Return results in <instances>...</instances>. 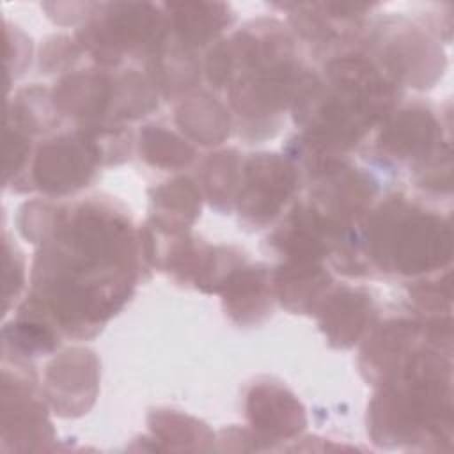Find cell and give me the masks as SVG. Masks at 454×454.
I'll return each instance as SVG.
<instances>
[{
    "instance_id": "6da1fadb",
    "label": "cell",
    "mask_w": 454,
    "mask_h": 454,
    "mask_svg": "<svg viewBox=\"0 0 454 454\" xmlns=\"http://www.w3.org/2000/svg\"><path fill=\"white\" fill-rule=\"evenodd\" d=\"M55 227L37 254L34 293L27 309L59 333L83 339L101 330L131 296L140 262H147L142 238L129 216L110 200H83L53 211Z\"/></svg>"
},
{
    "instance_id": "7a4b0ae2",
    "label": "cell",
    "mask_w": 454,
    "mask_h": 454,
    "mask_svg": "<svg viewBox=\"0 0 454 454\" xmlns=\"http://www.w3.org/2000/svg\"><path fill=\"white\" fill-rule=\"evenodd\" d=\"M369 218L365 239L371 259L387 273L431 275L449 266L450 218L411 206L404 197H390Z\"/></svg>"
},
{
    "instance_id": "3957f363",
    "label": "cell",
    "mask_w": 454,
    "mask_h": 454,
    "mask_svg": "<svg viewBox=\"0 0 454 454\" xmlns=\"http://www.w3.org/2000/svg\"><path fill=\"white\" fill-rule=\"evenodd\" d=\"M168 41L165 12L151 4H106L78 30V43L103 67L126 57H153Z\"/></svg>"
},
{
    "instance_id": "277c9868",
    "label": "cell",
    "mask_w": 454,
    "mask_h": 454,
    "mask_svg": "<svg viewBox=\"0 0 454 454\" xmlns=\"http://www.w3.org/2000/svg\"><path fill=\"white\" fill-rule=\"evenodd\" d=\"M436 112L422 103L410 105L392 112L378 138V149L387 158L397 161H411L427 172L422 183H440V172L450 170L449 131L443 129Z\"/></svg>"
},
{
    "instance_id": "5b68a950",
    "label": "cell",
    "mask_w": 454,
    "mask_h": 454,
    "mask_svg": "<svg viewBox=\"0 0 454 454\" xmlns=\"http://www.w3.org/2000/svg\"><path fill=\"white\" fill-rule=\"evenodd\" d=\"M103 149L83 128L46 140L35 153L32 184L46 193L76 192L94 177Z\"/></svg>"
},
{
    "instance_id": "8992f818",
    "label": "cell",
    "mask_w": 454,
    "mask_h": 454,
    "mask_svg": "<svg viewBox=\"0 0 454 454\" xmlns=\"http://www.w3.org/2000/svg\"><path fill=\"white\" fill-rule=\"evenodd\" d=\"M238 209L247 222L264 225L271 222L296 188V168L277 154H254L241 167Z\"/></svg>"
},
{
    "instance_id": "52a82bcc",
    "label": "cell",
    "mask_w": 454,
    "mask_h": 454,
    "mask_svg": "<svg viewBox=\"0 0 454 454\" xmlns=\"http://www.w3.org/2000/svg\"><path fill=\"white\" fill-rule=\"evenodd\" d=\"M316 312H319L321 328L328 340L337 348H349L371 323L374 305L367 294L356 289L337 287L328 291Z\"/></svg>"
},
{
    "instance_id": "ba28073f",
    "label": "cell",
    "mask_w": 454,
    "mask_h": 454,
    "mask_svg": "<svg viewBox=\"0 0 454 454\" xmlns=\"http://www.w3.org/2000/svg\"><path fill=\"white\" fill-rule=\"evenodd\" d=\"M223 305L229 316L239 323H257L271 310V282L266 266H238L222 284Z\"/></svg>"
},
{
    "instance_id": "9c48e42d",
    "label": "cell",
    "mask_w": 454,
    "mask_h": 454,
    "mask_svg": "<svg viewBox=\"0 0 454 454\" xmlns=\"http://www.w3.org/2000/svg\"><path fill=\"white\" fill-rule=\"evenodd\" d=\"M165 11L170 37L192 50L213 41L234 18L225 4H167Z\"/></svg>"
},
{
    "instance_id": "30bf717a",
    "label": "cell",
    "mask_w": 454,
    "mask_h": 454,
    "mask_svg": "<svg viewBox=\"0 0 454 454\" xmlns=\"http://www.w3.org/2000/svg\"><path fill=\"white\" fill-rule=\"evenodd\" d=\"M248 415L266 434H291L303 427V408L280 385H255L248 394Z\"/></svg>"
},
{
    "instance_id": "8fae6325",
    "label": "cell",
    "mask_w": 454,
    "mask_h": 454,
    "mask_svg": "<svg viewBox=\"0 0 454 454\" xmlns=\"http://www.w3.org/2000/svg\"><path fill=\"white\" fill-rule=\"evenodd\" d=\"M188 99L176 110V121L183 131L206 145L220 144L229 137L231 117L222 103L207 94H197Z\"/></svg>"
},
{
    "instance_id": "7c38bea8",
    "label": "cell",
    "mask_w": 454,
    "mask_h": 454,
    "mask_svg": "<svg viewBox=\"0 0 454 454\" xmlns=\"http://www.w3.org/2000/svg\"><path fill=\"white\" fill-rule=\"evenodd\" d=\"M153 202L158 207V213H168L170 216L163 222H156V225L165 227L167 232L177 234L186 231L193 218L200 209V193L193 186V183L186 177L176 179L154 190Z\"/></svg>"
},
{
    "instance_id": "4fadbf2b",
    "label": "cell",
    "mask_w": 454,
    "mask_h": 454,
    "mask_svg": "<svg viewBox=\"0 0 454 454\" xmlns=\"http://www.w3.org/2000/svg\"><path fill=\"white\" fill-rule=\"evenodd\" d=\"M140 154L153 167L181 168L193 161L195 149L161 126H147L140 131Z\"/></svg>"
},
{
    "instance_id": "5bb4252c",
    "label": "cell",
    "mask_w": 454,
    "mask_h": 454,
    "mask_svg": "<svg viewBox=\"0 0 454 454\" xmlns=\"http://www.w3.org/2000/svg\"><path fill=\"white\" fill-rule=\"evenodd\" d=\"M239 168L241 160L236 151H222L209 158L204 168V186L211 202L227 200V207L236 202L241 179V174H238Z\"/></svg>"
}]
</instances>
